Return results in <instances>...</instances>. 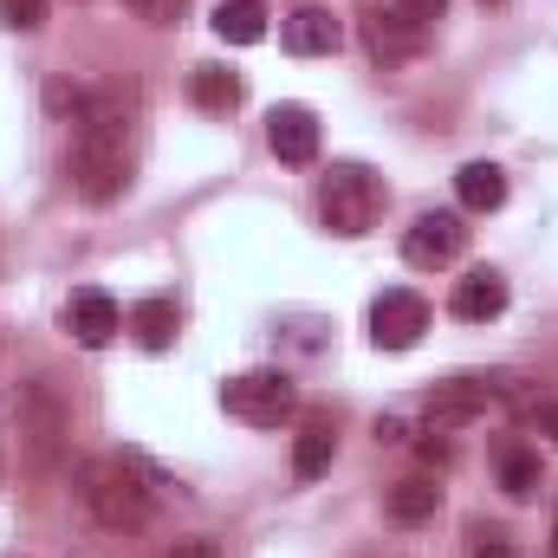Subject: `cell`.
I'll return each mask as SVG.
<instances>
[{"instance_id": "cell-21", "label": "cell", "mask_w": 558, "mask_h": 558, "mask_svg": "<svg viewBox=\"0 0 558 558\" xmlns=\"http://www.w3.org/2000/svg\"><path fill=\"white\" fill-rule=\"evenodd\" d=\"M137 20H149V26H175L182 13H189V0H124Z\"/></svg>"}, {"instance_id": "cell-26", "label": "cell", "mask_w": 558, "mask_h": 558, "mask_svg": "<svg viewBox=\"0 0 558 558\" xmlns=\"http://www.w3.org/2000/svg\"><path fill=\"white\" fill-rule=\"evenodd\" d=\"M546 435H553V441H558V403H553V410H546Z\"/></svg>"}, {"instance_id": "cell-1", "label": "cell", "mask_w": 558, "mask_h": 558, "mask_svg": "<svg viewBox=\"0 0 558 558\" xmlns=\"http://www.w3.org/2000/svg\"><path fill=\"white\" fill-rule=\"evenodd\" d=\"M162 487H169V481H162L143 454H92V461L78 468V500H85V507L98 513V526H111V533H137Z\"/></svg>"}, {"instance_id": "cell-6", "label": "cell", "mask_w": 558, "mask_h": 558, "mask_svg": "<svg viewBox=\"0 0 558 558\" xmlns=\"http://www.w3.org/2000/svg\"><path fill=\"white\" fill-rule=\"evenodd\" d=\"M422 331H428V299L422 292H410V286L377 292V305H371V344L377 351H410Z\"/></svg>"}, {"instance_id": "cell-10", "label": "cell", "mask_w": 558, "mask_h": 558, "mask_svg": "<svg viewBox=\"0 0 558 558\" xmlns=\"http://www.w3.org/2000/svg\"><path fill=\"white\" fill-rule=\"evenodd\" d=\"M487 410H494V384H481V377H454V384H441V390L428 397V435L461 428V422H481Z\"/></svg>"}, {"instance_id": "cell-18", "label": "cell", "mask_w": 558, "mask_h": 558, "mask_svg": "<svg viewBox=\"0 0 558 558\" xmlns=\"http://www.w3.org/2000/svg\"><path fill=\"white\" fill-rule=\"evenodd\" d=\"M390 520H403V526H422V520H435V507H441V487L435 481H422V474H410V481H397L390 487Z\"/></svg>"}, {"instance_id": "cell-5", "label": "cell", "mask_w": 558, "mask_h": 558, "mask_svg": "<svg viewBox=\"0 0 558 558\" xmlns=\"http://www.w3.org/2000/svg\"><path fill=\"white\" fill-rule=\"evenodd\" d=\"M461 247H468V221H461L454 208H428V215H416V221L403 228V260H410L416 274L454 267Z\"/></svg>"}, {"instance_id": "cell-11", "label": "cell", "mask_w": 558, "mask_h": 558, "mask_svg": "<svg viewBox=\"0 0 558 558\" xmlns=\"http://www.w3.org/2000/svg\"><path fill=\"white\" fill-rule=\"evenodd\" d=\"M448 312H454L461 325H487V318H500V312H507V279L494 274V267L461 274L454 279V292H448Z\"/></svg>"}, {"instance_id": "cell-27", "label": "cell", "mask_w": 558, "mask_h": 558, "mask_svg": "<svg viewBox=\"0 0 558 558\" xmlns=\"http://www.w3.org/2000/svg\"><path fill=\"white\" fill-rule=\"evenodd\" d=\"M553 558H558V533H553Z\"/></svg>"}, {"instance_id": "cell-17", "label": "cell", "mask_w": 558, "mask_h": 558, "mask_svg": "<svg viewBox=\"0 0 558 558\" xmlns=\"http://www.w3.org/2000/svg\"><path fill=\"white\" fill-rule=\"evenodd\" d=\"M208 26L221 46H260L267 39V0H221Z\"/></svg>"}, {"instance_id": "cell-24", "label": "cell", "mask_w": 558, "mask_h": 558, "mask_svg": "<svg viewBox=\"0 0 558 558\" xmlns=\"http://www.w3.org/2000/svg\"><path fill=\"white\" fill-rule=\"evenodd\" d=\"M377 441H403V416H377Z\"/></svg>"}, {"instance_id": "cell-4", "label": "cell", "mask_w": 558, "mask_h": 558, "mask_svg": "<svg viewBox=\"0 0 558 558\" xmlns=\"http://www.w3.org/2000/svg\"><path fill=\"white\" fill-rule=\"evenodd\" d=\"M221 410L247 428H279V422L299 410V384L286 371H241L221 384Z\"/></svg>"}, {"instance_id": "cell-12", "label": "cell", "mask_w": 558, "mask_h": 558, "mask_svg": "<svg viewBox=\"0 0 558 558\" xmlns=\"http://www.w3.org/2000/svg\"><path fill=\"white\" fill-rule=\"evenodd\" d=\"M364 46H371V59L403 65V59L422 52V26H410L397 7H390V13H384V7H364Z\"/></svg>"}, {"instance_id": "cell-20", "label": "cell", "mask_w": 558, "mask_h": 558, "mask_svg": "<svg viewBox=\"0 0 558 558\" xmlns=\"http://www.w3.org/2000/svg\"><path fill=\"white\" fill-rule=\"evenodd\" d=\"M46 7H52V0H0V26L39 33V26H46Z\"/></svg>"}, {"instance_id": "cell-13", "label": "cell", "mask_w": 558, "mask_h": 558, "mask_svg": "<svg viewBox=\"0 0 558 558\" xmlns=\"http://www.w3.org/2000/svg\"><path fill=\"white\" fill-rule=\"evenodd\" d=\"M124 331L137 338L143 351H169V344H175V331H182V312H175V299H169V292H149V299L131 305Z\"/></svg>"}, {"instance_id": "cell-22", "label": "cell", "mask_w": 558, "mask_h": 558, "mask_svg": "<svg viewBox=\"0 0 558 558\" xmlns=\"http://www.w3.org/2000/svg\"><path fill=\"white\" fill-rule=\"evenodd\" d=\"M390 7H397L410 26H435V20L448 13V0H390Z\"/></svg>"}, {"instance_id": "cell-7", "label": "cell", "mask_w": 558, "mask_h": 558, "mask_svg": "<svg viewBox=\"0 0 558 558\" xmlns=\"http://www.w3.org/2000/svg\"><path fill=\"white\" fill-rule=\"evenodd\" d=\"M65 331H72V344L105 351V344L124 331V305H118L105 286H78V292L65 299Z\"/></svg>"}, {"instance_id": "cell-14", "label": "cell", "mask_w": 558, "mask_h": 558, "mask_svg": "<svg viewBox=\"0 0 558 558\" xmlns=\"http://www.w3.org/2000/svg\"><path fill=\"white\" fill-rule=\"evenodd\" d=\"M338 454V422L331 416H305V428L292 435V481H318Z\"/></svg>"}, {"instance_id": "cell-3", "label": "cell", "mask_w": 558, "mask_h": 558, "mask_svg": "<svg viewBox=\"0 0 558 558\" xmlns=\"http://www.w3.org/2000/svg\"><path fill=\"white\" fill-rule=\"evenodd\" d=\"M384 202H390V189H384V175L364 169V162H331V169L318 175V221H325L331 234H344V241L371 234L377 215H384Z\"/></svg>"}, {"instance_id": "cell-16", "label": "cell", "mask_w": 558, "mask_h": 558, "mask_svg": "<svg viewBox=\"0 0 558 558\" xmlns=\"http://www.w3.org/2000/svg\"><path fill=\"white\" fill-rule=\"evenodd\" d=\"M454 195H461L468 215H494L507 202V169L500 162H461L454 169Z\"/></svg>"}, {"instance_id": "cell-23", "label": "cell", "mask_w": 558, "mask_h": 558, "mask_svg": "<svg viewBox=\"0 0 558 558\" xmlns=\"http://www.w3.org/2000/svg\"><path fill=\"white\" fill-rule=\"evenodd\" d=\"M169 558H221V546H215V539H175Z\"/></svg>"}, {"instance_id": "cell-8", "label": "cell", "mask_w": 558, "mask_h": 558, "mask_svg": "<svg viewBox=\"0 0 558 558\" xmlns=\"http://www.w3.org/2000/svg\"><path fill=\"white\" fill-rule=\"evenodd\" d=\"M279 46H286L292 59H325V52L344 46V20H338L331 7H299V13H286Z\"/></svg>"}, {"instance_id": "cell-2", "label": "cell", "mask_w": 558, "mask_h": 558, "mask_svg": "<svg viewBox=\"0 0 558 558\" xmlns=\"http://www.w3.org/2000/svg\"><path fill=\"white\" fill-rule=\"evenodd\" d=\"M65 175H72L78 202H92V208H105V202L124 195L131 156H124V118H118V105H105L92 124H78V143L65 156Z\"/></svg>"}, {"instance_id": "cell-9", "label": "cell", "mask_w": 558, "mask_h": 558, "mask_svg": "<svg viewBox=\"0 0 558 558\" xmlns=\"http://www.w3.org/2000/svg\"><path fill=\"white\" fill-rule=\"evenodd\" d=\"M267 149H274L279 162L305 169L318 156V118H312V105H274L267 111Z\"/></svg>"}, {"instance_id": "cell-15", "label": "cell", "mask_w": 558, "mask_h": 558, "mask_svg": "<svg viewBox=\"0 0 558 558\" xmlns=\"http://www.w3.org/2000/svg\"><path fill=\"white\" fill-rule=\"evenodd\" d=\"M241 92H247L241 72H228V65H215V59H208V65H189V105H195V111L228 118V111L241 105Z\"/></svg>"}, {"instance_id": "cell-19", "label": "cell", "mask_w": 558, "mask_h": 558, "mask_svg": "<svg viewBox=\"0 0 558 558\" xmlns=\"http://www.w3.org/2000/svg\"><path fill=\"white\" fill-rule=\"evenodd\" d=\"M500 487H507V500H533L539 494V454L533 448H500Z\"/></svg>"}, {"instance_id": "cell-25", "label": "cell", "mask_w": 558, "mask_h": 558, "mask_svg": "<svg viewBox=\"0 0 558 558\" xmlns=\"http://www.w3.org/2000/svg\"><path fill=\"white\" fill-rule=\"evenodd\" d=\"M474 558H520V553H513V546H500V539H487V546H481Z\"/></svg>"}]
</instances>
